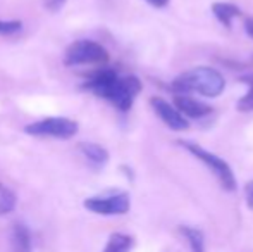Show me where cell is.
<instances>
[{
	"instance_id": "obj_9",
	"label": "cell",
	"mask_w": 253,
	"mask_h": 252,
	"mask_svg": "<svg viewBox=\"0 0 253 252\" xmlns=\"http://www.w3.org/2000/svg\"><path fill=\"white\" fill-rule=\"evenodd\" d=\"M212 14L222 26L231 30L233 28V19L241 16V9L236 3H231V2H215L212 3Z\"/></svg>"
},
{
	"instance_id": "obj_20",
	"label": "cell",
	"mask_w": 253,
	"mask_h": 252,
	"mask_svg": "<svg viewBox=\"0 0 253 252\" xmlns=\"http://www.w3.org/2000/svg\"><path fill=\"white\" fill-rule=\"evenodd\" d=\"M150 5L157 7V9H162V7H166L167 3H169V0H147Z\"/></svg>"
},
{
	"instance_id": "obj_16",
	"label": "cell",
	"mask_w": 253,
	"mask_h": 252,
	"mask_svg": "<svg viewBox=\"0 0 253 252\" xmlns=\"http://www.w3.org/2000/svg\"><path fill=\"white\" fill-rule=\"evenodd\" d=\"M23 30V23L21 21H0V35H16L17 31Z\"/></svg>"
},
{
	"instance_id": "obj_1",
	"label": "cell",
	"mask_w": 253,
	"mask_h": 252,
	"mask_svg": "<svg viewBox=\"0 0 253 252\" xmlns=\"http://www.w3.org/2000/svg\"><path fill=\"white\" fill-rule=\"evenodd\" d=\"M84 90L91 92L97 97H102L109 101L116 109L123 112H127L134 104V99L141 92L140 78L127 74V76H119L114 69H100L88 78L83 85Z\"/></svg>"
},
{
	"instance_id": "obj_19",
	"label": "cell",
	"mask_w": 253,
	"mask_h": 252,
	"mask_svg": "<svg viewBox=\"0 0 253 252\" xmlns=\"http://www.w3.org/2000/svg\"><path fill=\"white\" fill-rule=\"evenodd\" d=\"M245 31L250 38H253V17H247L245 19Z\"/></svg>"
},
{
	"instance_id": "obj_17",
	"label": "cell",
	"mask_w": 253,
	"mask_h": 252,
	"mask_svg": "<svg viewBox=\"0 0 253 252\" xmlns=\"http://www.w3.org/2000/svg\"><path fill=\"white\" fill-rule=\"evenodd\" d=\"M66 3V0H43V5L50 12H57V10L62 9V5Z\"/></svg>"
},
{
	"instance_id": "obj_8",
	"label": "cell",
	"mask_w": 253,
	"mask_h": 252,
	"mask_svg": "<svg viewBox=\"0 0 253 252\" xmlns=\"http://www.w3.org/2000/svg\"><path fill=\"white\" fill-rule=\"evenodd\" d=\"M174 105L179 109L183 116L193 119H203L207 116L212 114V107L202 101H197L195 97L190 95H174Z\"/></svg>"
},
{
	"instance_id": "obj_15",
	"label": "cell",
	"mask_w": 253,
	"mask_h": 252,
	"mask_svg": "<svg viewBox=\"0 0 253 252\" xmlns=\"http://www.w3.org/2000/svg\"><path fill=\"white\" fill-rule=\"evenodd\" d=\"M16 202H17L16 194H14L9 187L0 183V216L12 212L14 207H16Z\"/></svg>"
},
{
	"instance_id": "obj_14",
	"label": "cell",
	"mask_w": 253,
	"mask_h": 252,
	"mask_svg": "<svg viewBox=\"0 0 253 252\" xmlns=\"http://www.w3.org/2000/svg\"><path fill=\"white\" fill-rule=\"evenodd\" d=\"M240 83L247 85V94L238 101L236 109L240 112H252L253 111V73H247V74H241L240 78Z\"/></svg>"
},
{
	"instance_id": "obj_13",
	"label": "cell",
	"mask_w": 253,
	"mask_h": 252,
	"mask_svg": "<svg viewBox=\"0 0 253 252\" xmlns=\"http://www.w3.org/2000/svg\"><path fill=\"white\" fill-rule=\"evenodd\" d=\"M179 232L186 239L191 252H205V237L202 230L193 228V226H179Z\"/></svg>"
},
{
	"instance_id": "obj_10",
	"label": "cell",
	"mask_w": 253,
	"mask_h": 252,
	"mask_svg": "<svg viewBox=\"0 0 253 252\" xmlns=\"http://www.w3.org/2000/svg\"><path fill=\"white\" fill-rule=\"evenodd\" d=\"M10 244L14 252H31V235L26 225L16 223L10 232Z\"/></svg>"
},
{
	"instance_id": "obj_3",
	"label": "cell",
	"mask_w": 253,
	"mask_h": 252,
	"mask_svg": "<svg viewBox=\"0 0 253 252\" xmlns=\"http://www.w3.org/2000/svg\"><path fill=\"white\" fill-rule=\"evenodd\" d=\"M179 147H183L186 152H190L193 157H197L198 161L205 166L207 169L212 171V175L215 176V180L219 182V185L222 187L226 192H234L236 190V176L234 171L231 169V166L227 164V161H224L222 157L212 154L210 151H207L205 147H202L197 142H190V140H177L176 142Z\"/></svg>"
},
{
	"instance_id": "obj_18",
	"label": "cell",
	"mask_w": 253,
	"mask_h": 252,
	"mask_svg": "<svg viewBox=\"0 0 253 252\" xmlns=\"http://www.w3.org/2000/svg\"><path fill=\"white\" fill-rule=\"evenodd\" d=\"M245 197H247V205L248 209H253V180L247 183L245 187Z\"/></svg>"
},
{
	"instance_id": "obj_12",
	"label": "cell",
	"mask_w": 253,
	"mask_h": 252,
	"mask_svg": "<svg viewBox=\"0 0 253 252\" xmlns=\"http://www.w3.org/2000/svg\"><path fill=\"white\" fill-rule=\"evenodd\" d=\"M134 246L133 237L126 233H112L107 240V246L103 252H131Z\"/></svg>"
},
{
	"instance_id": "obj_11",
	"label": "cell",
	"mask_w": 253,
	"mask_h": 252,
	"mask_svg": "<svg viewBox=\"0 0 253 252\" xmlns=\"http://www.w3.org/2000/svg\"><path fill=\"white\" fill-rule=\"evenodd\" d=\"M80 151H81V154L95 166H103L109 161V152H107V149L98 144H93V142H81Z\"/></svg>"
},
{
	"instance_id": "obj_4",
	"label": "cell",
	"mask_w": 253,
	"mask_h": 252,
	"mask_svg": "<svg viewBox=\"0 0 253 252\" xmlns=\"http://www.w3.org/2000/svg\"><path fill=\"white\" fill-rule=\"evenodd\" d=\"M64 62L66 66H83V64L102 66V64L109 62V52L97 42L76 40L67 47Z\"/></svg>"
},
{
	"instance_id": "obj_5",
	"label": "cell",
	"mask_w": 253,
	"mask_h": 252,
	"mask_svg": "<svg viewBox=\"0 0 253 252\" xmlns=\"http://www.w3.org/2000/svg\"><path fill=\"white\" fill-rule=\"evenodd\" d=\"M80 126L74 119L69 118H45L35 121L24 128L28 135L33 137H52V138H73L78 133Z\"/></svg>"
},
{
	"instance_id": "obj_7",
	"label": "cell",
	"mask_w": 253,
	"mask_h": 252,
	"mask_svg": "<svg viewBox=\"0 0 253 252\" xmlns=\"http://www.w3.org/2000/svg\"><path fill=\"white\" fill-rule=\"evenodd\" d=\"M150 105H152L153 111H155V114L162 119L164 125H166L167 128H170V130L186 131L188 128H190V123H188V119L181 114L179 109H177L174 104H170V102H167L166 99L152 97Z\"/></svg>"
},
{
	"instance_id": "obj_6",
	"label": "cell",
	"mask_w": 253,
	"mask_h": 252,
	"mask_svg": "<svg viewBox=\"0 0 253 252\" xmlns=\"http://www.w3.org/2000/svg\"><path fill=\"white\" fill-rule=\"evenodd\" d=\"M84 207L88 211L100 216H119L126 214L131 207L129 194L126 192H117L110 195H97L84 201Z\"/></svg>"
},
{
	"instance_id": "obj_2",
	"label": "cell",
	"mask_w": 253,
	"mask_h": 252,
	"mask_svg": "<svg viewBox=\"0 0 253 252\" xmlns=\"http://www.w3.org/2000/svg\"><path fill=\"white\" fill-rule=\"evenodd\" d=\"M169 88L176 95L198 94L203 97L215 99L226 88V80L217 69L209 66H197L183 71L170 81Z\"/></svg>"
}]
</instances>
